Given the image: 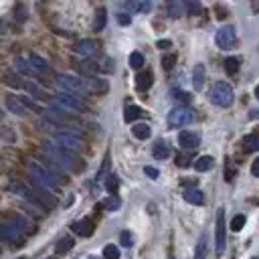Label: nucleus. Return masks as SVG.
Returning <instances> with one entry per match:
<instances>
[{
  "label": "nucleus",
  "mask_w": 259,
  "mask_h": 259,
  "mask_svg": "<svg viewBox=\"0 0 259 259\" xmlns=\"http://www.w3.org/2000/svg\"><path fill=\"white\" fill-rule=\"evenodd\" d=\"M10 219H12L10 223L15 225L20 231V233H24V231H33V225L29 223V219H26V217H22V215H12Z\"/></svg>",
  "instance_id": "obj_27"
},
{
  "label": "nucleus",
  "mask_w": 259,
  "mask_h": 259,
  "mask_svg": "<svg viewBox=\"0 0 259 259\" xmlns=\"http://www.w3.org/2000/svg\"><path fill=\"white\" fill-rule=\"evenodd\" d=\"M0 239L10 245H22V233L12 223H0Z\"/></svg>",
  "instance_id": "obj_10"
},
{
  "label": "nucleus",
  "mask_w": 259,
  "mask_h": 259,
  "mask_svg": "<svg viewBox=\"0 0 259 259\" xmlns=\"http://www.w3.org/2000/svg\"><path fill=\"white\" fill-rule=\"evenodd\" d=\"M29 174H31V180H33V182H37V184H40V186H45L47 190H55L59 184L65 182L61 176H57L51 168L43 166L40 162H35V160L29 162Z\"/></svg>",
  "instance_id": "obj_2"
},
{
  "label": "nucleus",
  "mask_w": 259,
  "mask_h": 259,
  "mask_svg": "<svg viewBox=\"0 0 259 259\" xmlns=\"http://www.w3.org/2000/svg\"><path fill=\"white\" fill-rule=\"evenodd\" d=\"M29 63H31V67H33L37 73H49L51 71L49 63L43 57H40V55H37V53H31V55H29Z\"/></svg>",
  "instance_id": "obj_17"
},
{
  "label": "nucleus",
  "mask_w": 259,
  "mask_h": 259,
  "mask_svg": "<svg viewBox=\"0 0 259 259\" xmlns=\"http://www.w3.org/2000/svg\"><path fill=\"white\" fill-rule=\"evenodd\" d=\"M120 199L118 197H110V199H105V202H103V207L107 209V211H118L120 209Z\"/></svg>",
  "instance_id": "obj_40"
},
{
  "label": "nucleus",
  "mask_w": 259,
  "mask_h": 259,
  "mask_svg": "<svg viewBox=\"0 0 259 259\" xmlns=\"http://www.w3.org/2000/svg\"><path fill=\"white\" fill-rule=\"evenodd\" d=\"M204 255H207V237H200L199 245H197V251H195V259H204Z\"/></svg>",
  "instance_id": "obj_37"
},
{
  "label": "nucleus",
  "mask_w": 259,
  "mask_h": 259,
  "mask_svg": "<svg viewBox=\"0 0 259 259\" xmlns=\"http://www.w3.org/2000/svg\"><path fill=\"white\" fill-rule=\"evenodd\" d=\"M53 142H55L57 146H61V148H65V150H69V152H75V154L85 148L83 138L75 132H57L55 136H53Z\"/></svg>",
  "instance_id": "obj_5"
},
{
  "label": "nucleus",
  "mask_w": 259,
  "mask_h": 259,
  "mask_svg": "<svg viewBox=\"0 0 259 259\" xmlns=\"http://www.w3.org/2000/svg\"><path fill=\"white\" fill-rule=\"evenodd\" d=\"M43 150L47 152L49 160L55 162V164L61 166L63 170H71V172H81V170H83V160H81L75 152H69V150L57 146L55 142H45Z\"/></svg>",
  "instance_id": "obj_1"
},
{
  "label": "nucleus",
  "mask_w": 259,
  "mask_h": 259,
  "mask_svg": "<svg viewBox=\"0 0 259 259\" xmlns=\"http://www.w3.org/2000/svg\"><path fill=\"white\" fill-rule=\"evenodd\" d=\"M170 259H174V257H172V255H170Z\"/></svg>",
  "instance_id": "obj_57"
},
{
  "label": "nucleus",
  "mask_w": 259,
  "mask_h": 259,
  "mask_svg": "<svg viewBox=\"0 0 259 259\" xmlns=\"http://www.w3.org/2000/svg\"><path fill=\"white\" fill-rule=\"evenodd\" d=\"M130 67H132V69H142V67H144V55H142V53H138V51L132 53V55H130Z\"/></svg>",
  "instance_id": "obj_32"
},
{
  "label": "nucleus",
  "mask_w": 259,
  "mask_h": 259,
  "mask_svg": "<svg viewBox=\"0 0 259 259\" xmlns=\"http://www.w3.org/2000/svg\"><path fill=\"white\" fill-rule=\"evenodd\" d=\"M182 199L190 204H197V207H200V204L204 202V195L200 193L199 188H186L184 193H182Z\"/></svg>",
  "instance_id": "obj_19"
},
{
  "label": "nucleus",
  "mask_w": 259,
  "mask_h": 259,
  "mask_svg": "<svg viewBox=\"0 0 259 259\" xmlns=\"http://www.w3.org/2000/svg\"><path fill=\"white\" fill-rule=\"evenodd\" d=\"M152 156H154L156 160H166V158L170 156V148H168V144H166V142H162V140H158V142L154 144V148H152Z\"/></svg>",
  "instance_id": "obj_22"
},
{
  "label": "nucleus",
  "mask_w": 259,
  "mask_h": 259,
  "mask_svg": "<svg viewBox=\"0 0 259 259\" xmlns=\"http://www.w3.org/2000/svg\"><path fill=\"white\" fill-rule=\"evenodd\" d=\"M142 116H144V112H142V107H138V105H128L126 112H124V120L128 121V124H134V121L140 120Z\"/></svg>",
  "instance_id": "obj_25"
},
{
  "label": "nucleus",
  "mask_w": 259,
  "mask_h": 259,
  "mask_svg": "<svg viewBox=\"0 0 259 259\" xmlns=\"http://www.w3.org/2000/svg\"><path fill=\"white\" fill-rule=\"evenodd\" d=\"M184 6H186V10H188V15H190V17H197L199 12H200L199 0H184Z\"/></svg>",
  "instance_id": "obj_38"
},
{
  "label": "nucleus",
  "mask_w": 259,
  "mask_h": 259,
  "mask_svg": "<svg viewBox=\"0 0 259 259\" xmlns=\"http://www.w3.org/2000/svg\"><path fill=\"white\" fill-rule=\"evenodd\" d=\"M251 172H253V176H259V158H255V160H253V166H251Z\"/></svg>",
  "instance_id": "obj_52"
},
{
  "label": "nucleus",
  "mask_w": 259,
  "mask_h": 259,
  "mask_svg": "<svg viewBox=\"0 0 259 259\" xmlns=\"http://www.w3.org/2000/svg\"><path fill=\"white\" fill-rule=\"evenodd\" d=\"M103 259H120V249L116 245H105L103 247Z\"/></svg>",
  "instance_id": "obj_36"
},
{
  "label": "nucleus",
  "mask_w": 259,
  "mask_h": 259,
  "mask_svg": "<svg viewBox=\"0 0 259 259\" xmlns=\"http://www.w3.org/2000/svg\"><path fill=\"white\" fill-rule=\"evenodd\" d=\"M156 47H158V49H170V47H172V40H168V39H160L158 43H156Z\"/></svg>",
  "instance_id": "obj_51"
},
{
  "label": "nucleus",
  "mask_w": 259,
  "mask_h": 259,
  "mask_svg": "<svg viewBox=\"0 0 259 259\" xmlns=\"http://www.w3.org/2000/svg\"><path fill=\"white\" fill-rule=\"evenodd\" d=\"M22 87H24L26 91H29V93L33 95V98H39V100H43V98H45L43 89H40V87H37L35 83H31V81H24V83H22Z\"/></svg>",
  "instance_id": "obj_33"
},
{
  "label": "nucleus",
  "mask_w": 259,
  "mask_h": 259,
  "mask_svg": "<svg viewBox=\"0 0 259 259\" xmlns=\"http://www.w3.org/2000/svg\"><path fill=\"white\" fill-rule=\"evenodd\" d=\"M243 148L247 150V152H255V150L259 148V138H257L255 134L245 136V140H243Z\"/></svg>",
  "instance_id": "obj_30"
},
{
  "label": "nucleus",
  "mask_w": 259,
  "mask_h": 259,
  "mask_svg": "<svg viewBox=\"0 0 259 259\" xmlns=\"http://www.w3.org/2000/svg\"><path fill=\"white\" fill-rule=\"evenodd\" d=\"M193 120H195L193 110H190V107L180 105V107H174V110L168 114V126L170 128H182V126L190 124Z\"/></svg>",
  "instance_id": "obj_8"
},
{
  "label": "nucleus",
  "mask_w": 259,
  "mask_h": 259,
  "mask_svg": "<svg viewBox=\"0 0 259 259\" xmlns=\"http://www.w3.org/2000/svg\"><path fill=\"white\" fill-rule=\"evenodd\" d=\"M209 100H211V103L219 105V107H229L235 100L233 87H231L227 81H215L209 91Z\"/></svg>",
  "instance_id": "obj_3"
},
{
  "label": "nucleus",
  "mask_w": 259,
  "mask_h": 259,
  "mask_svg": "<svg viewBox=\"0 0 259 259\" xmlns=\"http://www.w3.org/2000/svg\"><path fill=\"white\" fill-rule=\"evenodd\" d=\"M213 164H215L213 156H199V158L195 160V170H197V172H207V170L213 168Z\"/></svg>",
  "instance_id": "obj_26"
},
{
  "label": "nucleus",
  "mask_w": 259,
  "mask_h": 259,
  "mask_svg": "<svg viewBox=\"0 0 259 259\" xmlns=\"http://www.w3.org/2000/svg\"><path fill=\"white\" fill-rule=\"evenodd\" d=\"M105 22H107V10L101 6V8H98L95 10V20H93V31L95 33H100V31H103V26H105Z\"/></svg>",
  "instance_id": "obj_23"
},
{
  "label": "nucleus",
  "mask_w": 259,
  "mask_h": 259,
  "mask_svg": "<svg viewBox=\"0 0 259 259\" xmlns=\"http://www.w3.org/2000/svg\"><path fill=\"white\" fill-rule=\"evenodd\" d=\"M152 83H154V75H152V71H140L138 75H136V89L138 91H148L150 87H152Z\"/></svg>",
  "instance_id": "obj_16"
},
{
  "label": "nucleus",
  "mask_w": 259,
  "mask_h": 259,
  "mask_svg": "<svg viewBox=\"0 0 259 259\" xmlns=\"http://www.w3.org/2000/svg\"><path fill=\"white\" fill-rule=\"evenodd\" d=\"M150 6H152V0H138V2H136V10L138 12H148Z\"/></svg>",
  "instance_id": "obj_44"
},
{
  "label": "nucleus",
  "mask_w": 259,
  "mask_h": 259,
  "mask_svg": "<svg viewBox=\"0 0 259 259\" xmlns=\"http://www.w3.org/2000/svg\"><path fill=\"white\" fill-rule=\"evenodd\" d=\"M98 51H100L98 40L83 39V40H79V43H75V53H79V55H83V57H93Z\"/></svg>",
  "instance_id": "obj_12"
},
{
  "label": "nucleus",
  "mask_w": 259,
  "mask_h": 259,
  "mask_svg": "<svg viewBox=\"0 0 259 259\" xmlns=\"http://www.w3.org/2000/svg\"><path fill=\"white\" fill-rule=\"evenodd\" d=\"M51 105L53 107H59V110H63V112H83L85 110V105H83V101H81L79 98H75V95H71V93H57L55 98L51 100Z\"/></svg>",
  "instance_id": "obj_6"
},
{
  "label": "nucleus",
  "mask_w": 259,
  "mask_h": 259,
  "mask_svg": "<svg viewBox=\"0 0 259 259\" xmlns=\"http://www.w3.org/2000/svg\"><path fill=\"white\" fill-rule=\"evenodd\" d=\"M239 65H241V59L239 57H227L225 59V71L229 75H235L239 71Z\"/></svg>",
  "instance_id": "obj_29"
},
{
  "label": "nucleus",
  "mask_w": 259,
  "mask_h": 259,
  "mask_svg": "<svg viewBox=\"0 0 259 259\" xmlns=\"http://www.w3.org/2000/svg\"><path fill=\"white\" fill-rule=\"evenodd\" d=\"M204 77H207V71H204V65L199 63L195 65V69H193V85L197 91H200L204 87Z\"/></svg>",
  "instance_id": "obj_20"
},
{
  "label": "nucleus",
  "mask_w": 259,
  "mask_h": 259,
  "mask_svg": "<svg viewBox=\"0 0 259 259\" xmlns=\"http://www.w3.org/2000/svg\"><path fill=\"white\" fill-rule=\"evenodd\" d=\"M4 118V112H2V107H0V120H2Z\"/></svg>",
  "instance_id": "obj_54"
},
{
  "label": "nucleus",
  "mask_w": 259,
  "mask_h": 259,
  "mask_svg": "<svg viewBox=\"0 0 259 259\" xmlns=\"http://www.w3.org/2000/svg\"><path fill=\"white\" fill-rule=\"evenodd\" d=\"M6 107L12 114H17V116H26V114H29L26 105L22 103L20 98H17V95H6Z\"/></svg>",
  "instance_id": "obj_15"
},
{
  "label": "nucleus",
  "mask_w": 259,
  "mask_h": 259,
  "mask_svg": "<svg viewBox=\"0 0 259 259\" xmlns=\"http://www.w3.org/2000/svg\"><path fill=\"white\" fill-rule=\"evenodd\" d=\"M174 63H176V55H164V57H162V67H164L166 71L172 69Z\"/></svg>",
  "instance_id": "obj_43"
},
{
  "label": "nucleus",
  "mask_w": 259,
  "mask_h": 259,
  "mask_svg": "<svg viewBox=\"0 0 259 259\" xmlns=\"http://www.w3.org/2000/svg\"><path fill=\"white\" fill-rule=\"evenodd\" d=\"M71 231H73L75 235H79V237H91V233H93V221L91 219H81V221L71 225Z\"/></svg>",
  "instance_id": "obj_14"
},
{
  "label": "nucleus",
  "mask_w": 259,
  "mask_h": 259,
  "mask_svg": "<svg viewBox=\"0 0 259 259\" xmlns=\"http://www.w3.org/2000/svg\"><path fill=\"white\" fill-rule=\"evenodd\" d=\"M255 98H257V100H259V85H257V87H255Z\"/></svg>",
  "instance_id": "obj_53"
},
{
  "label": "nucleus",
  "mask_w": 259,
  "mask_h": 259,
  "mask_svg": "<svg viewBox=\"0 0 259 259\" xmlns=\"http://www.w3.org/2000/svg\"><path fill=\"white\" fill-rule=\"evenodd\" d=\"M57 85L65 93H71V95H75V98H85V95L89 93L85 79H79L75 75H67V73L57 75Z\"/></svg>",
  "instance_id": "obj_4"
},
{
  "label": "nucleus",
  "mask_w": 259,
  "mask_h": 259,
  "mask_svg": "<svg viewBox=\"0 0 259 259\" xmlns=\"http://www.w3.org/2000/svg\"><path fill=\"white\" fill-rule=\"evenodd\" d=\"M17 67H19V69H20L24 75H35V73H37L33 67H31V63H26L24 59H17Z\"/></svg>",
  "instance_id": "obj_39"
},
{
  "label": "nucleus",
  "mask_w": 259,
  "mask_h": 259,
  "mask_svg": "<svg viewBox=\"0 0 259 259\" xmlns=\"http://www.w3.org/2000/svg\"><path fill=\"white\" fill-rule=\"evenodd\" d=\"M47 259H55V257H47Z\"/></svg>",
  "instance_id": "obj_55"
},
{
  "label": "nucleus",
  "mask_w": 259,
  "mask_h": 259,
  "mask_svg": "<svg viewBox=\"0 0 259 259\" xmlns=\"http://www.w3.org/2000/svg\"><path fill=\"white\" fill-rule=\"evenodd\" d=\"M12 193L15 195H19V197H22V199H26L29 202H33L35 207H43V204L39 202V199H37V195L33 193V188H26L24 184H20V182H10V186H8Z\"/></svg>",
  "instance_id": "obj_11"
},
{
  "label": "nucleus",
  "mask_w": 259,
  "mask_h": 259,
  "mask_svg": "<svg viewBox=\"0 0 259 259\" xmlns=\"http://www.w3.org/2000/svg\"><path fill=\"white\" fill-rule=\"evenodd\" d=\"M73 245H75V239L73 237H63L59 243H57V247H55V251L61 255V253H67V251H69L71 247H73Z\"/></svg>",
  "instance_id": "obj_31"
},
{
  "label": "nucleus",
  "mask_w": 259,
  "mask_h": 259,
  "mask_svg": "<svg viewBox=\"0 0 259 259\" xmlns=\"http://www.w3.org/2000/svg\"><path fill=\"white\" fill-rule=\"evenodd\" d=\"M120 243L124 245V247H132L134 239H132V233H130V231H121V233H120Z\"/></svg>",
  "instance_id": "obj_41"
},
{
  "label": "nucleus",
  "mask_w": 259,
  "mask_h": 259,
  "mask_svg": "<svg viewBox=\"0 0 259 259\" xmlns=\"http://www.w3.org/2000/svg\"><path fill=\"white\" fill-rule=\"evenodd\" d=\"M85 83H87V89H89V93H91V91H95V93H105L107 89H110V85H107V81L95 79V77H89V79H85Z\"/></svg>",
  "instance_id": "obj_21"
},
{
  "label": "nucleus",
  "mask_w": 259,
  "mask_h": 259,
  "mask_svg": "<svg viewBox=\"0 0 259 259\" xmlns=\"http://www.w3.org/2000/svg\"><path fill=\"white\" fill-rule=\"evenodd\" d=\"M179 144H180V148H184V150H195V148L200 144V138H199V134L184 130V132L179 134Z\"/></svg>",
  "instance_id": "obj_13"
},
{
  "label": "nucleus",
  "mask_w": 259,
  "mask_h": 259,
  "mask_svg": "<svg viewBox=\"0 0 259 259\" xmlns=\"http://www.w3.org/2000/svg\"><path fill=\"white\" fill-rule=\"evenodd\" d=\"M118 22H120V24H124V26H128V24L132 22V19H130L128 12H120V15H118Z\"/></svg>",
  "instance_id": "obj_49"
},
{
  "label": "nucleus",
  "mask_w": 259,
  "mask_h": 259,
  "mask_svg": "<svg viewBox=\"0 0 259 259\" xmlns=\"http://www.w3.org/2000/svg\"><path fill=\"white\" fill-rule=\"evenodd\" d=\"M79 71L83 73V75H87V77H93L95 73L100 71V65L95 63V61H91V59H85V61L79 63Z\"/></svg>",
  "instance_id": "obj_24"
},
{
  "label": "nucleus",
  "mask_w": 259,
  "mask_h": 259,
  "mask_svg": "<svg viewBox=\"0 0 259 259\" xmlns=\"http://www.w3.org/2000/svg\"><path fill=\"white\" fill-rule=\"evenodd\" d=\"M245 215H235L233 217V221H231V231H233V233H239V231L245 227Z\"/></svg>",
  "instance_id": "obj_34"
},
{
  "label": "nucleus",
  "mask_w": 259,
  "mask_h": 259,
  "mask_svg": "<svg viewBox=\"0 0 259 259\" xmlns=\"http://www.w3.org/2000/svg\"><path fill=\"white\" fill-rule=\"evenodd\" d=\"M4 83H6V85H10V87H22V83H20V79H19L17 75H12V73L4 75Z\"/></svg>",
  "instance_id": "obj_42"
},
{
  "label": "nucleus",
  "mask_w": 259,
  "mask_h": 259,
  "mask_svg": "<svg viewBox=\"0 0 259 259\" xmlns=\"http://www.w3.org/2000/svg\"><path fill=\"white\" fill-rule=\"evenodd\" d=\"M164 8H166V15L170 19H180L182 12H184V6H182L180 0H166Z\"/></svg>",
  "instance_id": "obj_18"
},
{
  "label": "nucleus",
  "mask_w": 259,
  "mask_h": 259,
  "mask_svg": "<svg viewBox=\"0 0 259 259\" xmlns=\"http://www.w3.org/2000/svg\"><path fill=\"white\" fill-rule=\"evenodd\" d=\"M172 95H174V100H180V101H190V95H188V93H182L180 89H172Z\"/></svg>",
  "instance_id": "obj_46"
},
{
  "label": "nucleus",
  "mask_w": 259,
  "mask_h": 259,
  "mask_svg": "<svg viewBox=\"0 0 259 259\" xmlns=\"http://www.w3.org/2000/svg\"><path fill=\"white\" fill-rule=\"evenodd\" d=\"M225 241H227V223H225V209L221 207L217 211V223H215V249L219 255L225 251Z\"/></svg>",
  "instance_id": "obj_7"
},
{
  "label": "nucleus",
  "mask_w": 259,
  "mask_h": 259,
  "mask_svg": "<svg viewBox=\"0 0 259 259\" xmlns=\"http://www.w3.org/2000/svg\"><path fill=\"white\" fill-rule=\"evenodd\" d=\"M215 43H217V47L219 49H223V51H227V49H231L235 43H237V33H235V29L231 24H225V26H221L219 31H217V37H215Z\"/></svg>",
  "instance_id": "obj_9"
},
{
  "label": "nucleus",
  "mask_w": 259,
  "mask_h": 259,
  "mask_svg": "<svg viewBox=\"0 0 259 259\" xmlns=\"http://www.w3.org/2000/svg\"><path fill=\"white\" fill-rule=\"evenodd\" d=\"M144 172H146L148 179H158V176H160V172H158L154 166H146V168H144Z\"/></svg>",
  "instance_id": "obj_50"
},
{
  "label": "nucleus",
  "mask_w": 259,
  "mask_h": 259,
  "mask_svg": "<svg viewBox=\"0 0 259 259\" xmlns=\"http://www.w3.org/2000/svg\"><path fill=\"white\" fill-rule=\"evenodd\" d=\"M176 164H179V166H188L190 164V156L188 154H179V156H176Z\"/></svg>",
  "instance_id": "obj_48"
},
{
  "label": "nucleus",
  "mask_w": 259,
  "mask_h": 259,
  "mask_svg": "<svg viewBox=\"0 0 259 259\" xmlns=\"http://www.w3.org/2000/svg\"><path fill=\"white\" fill-rule=\"evenodd\" d=\"M87 259H95V257H87Z\"/></svg>",
  "instance_id": "obj_56"
},
{
  "label": "nucleus",
  "mask_w": 259,
  "mask_h": 259,
  "mask_svg": "<svg viewBox=\"0 0 259 259\" xmlns=\"http://www.w3.org/2000/svg\"><path fill=\"white\" fill-rule=\"evenodd\" d=\"M253 259H257V257H253Z\"/></svg>",
  "instance_id": "obj_58"
},
{
  "label": "nucleus",
  "mask_w": 259,
  "mask_h": 259,
  "mask_svg": "<svg viewBox=\"0 0 259 259\" xmlns=\"http://www.w3.org/2000/svg\"><path fill=\"white\" fill-rule=\"evenodd\" d=\"M107 168H110V156H105L103 166H101V168H100V172H98V180H101V179H103L105 172H107Z\"/></svg>",
  "instance_id": "obj_47"
},
{
  "label": "nucleus",
  "mask_w": 259,
  "mask_h": 259,
  "mask_svg": "<svg viewBox=\"0 0 259 259\" xmlns=\"http://www.w3.org/2000/svg\"><path fill=\"white\" fill-rule=\"evenodd\" d=\"M132 134H134L138 140H148V138H150V134H152V130H150L148 124H134Z\"/></svg>",
  "instance_id": "obj_28"
},
{
  "label": "nucleus",
  "mask_w": 259,
  "mask_h": 259,
  "mask_svg": "<svg viewBox=\"0 0 259 259\" xmlns=\"http://www.w3.org/2000/svg\"><path fill=\"white\" fill-rule=\"evenodd\" d=\"M15 17H17V20H20V22L26 19V12H24V6H22V4H17V6H15Z\"/></svg>",
  "instance_id": "obj_45"
},
{
  "label": "nucleus",
  "mask_w": 259,
  "mask_h": 259,
  "mask_svg": "<svg viewBox=\"0 0 259 259\" xmlns=\"http://www.w3.org/2000/svg\"><path fill=\"white\" fill-rule=\"evenodd\" d=\"M118 186H120L118 176H116V174H110V176H107V179H105V188L110 190L112 195H116V193H118Z\"/></svg>",
  "instance_id": "obj_35"
}]
</instances>
